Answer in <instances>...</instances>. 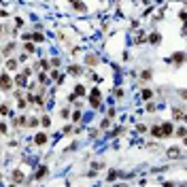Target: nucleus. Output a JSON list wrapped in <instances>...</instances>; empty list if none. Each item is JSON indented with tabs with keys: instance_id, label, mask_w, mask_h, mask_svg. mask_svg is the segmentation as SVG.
Instances as JSON below:
<instances>
[{
	"instance_id": "9d476101",
	"label": "nucleus",
	"mask_w": 187,
	"mask_h": 187,
	"mask_svg": "<svg viewBox=\"0 0 187 187\" xmlns=\"http://www.w3.org/2000/svg\"><path fill=\"white\" fill-rule=\"evenodd\" d=\"M149 40H151L153 45H159V43H162V34H157V32H155V34H151V36H149Z\"/></svg>"
},
{
	"instance_id": "f704fd0d",
	"label": "nucleus",
	"mask_w": 187,
	"mask_h": 187,
	"mask_svg": "<svg viewBox=\"0 0 187 187\" xmlns=\"http://www.w3.org/2000/svg\"><path fill=\"white\" fill-rule=\"evenodd\" d=\"M0 34H2V23H0Z\"/></svg>"
},
{
	"instance_id": "2f4dec72",
	"label": "nucleus",
	"mask_w": 187,
	"mask_h": 187,
	"mask_svg": "<svg viewBox=\"0 0 187 187\" xmlns=\"http://www.w3.org/2000/svg\"><path fill=\"white\" fill-rule=\"evenodd\" d=\"M100 126H102V130H104V128H108V126H111V121H108V119H102V123H100Z\"/></svg>"
},
{
	"instance_id": "a878e982",
	"label": "nucleus",
	"mask_w": 187,
	"mask_h": 187,
	"mask_svg": "<svg viewBox=\"0 0 187 187\" xmlns=\"http://www.w3.org/2000/svg\"><path fill=\"white\" fill-rule=\"evenodd\" d=\"M73 121H81V113H79V111L73 113Z\"/></svg>"
},
{
	"instance_id": "5701e85b",
	"label": "nucleus",
	"mask_w": 187,
	"mask_h": 187,
	"mask_svg": "<svg viewBox=\"0 0 187 187\" xmlns=\"http://www.w3.org/2000/svg\"><path fill=\"white\" fill-rule=\"evenodd\" d=\"M73 9H77V11H87V7H85V4H79V2H73Z\"/></svg>"
},
{
	"instance_id": "c85d7f7f",
	"label": "nucleus",
	"mask_w": 187,
	"mask_h": 187,
	"mask_svg": "<svg viewBox=\"0 0 187 187\" xmlns=\"http://www.w3.org/2000/svg\"><path fill=\"white\" fill-rule=\"evenodd\" d=\"M117 174H119V172H117V170H111V172H108V181H113V179H115Z\"/></svg>"
},
{
	"instance_id": "6e6552de",
	"label": "nucleus",
	"mask_w": 187,
	"mask_h": 187,
	"mask_svg": "<svg viewBox=\"0 0 187 187\" xmlns=\"http://www.w3.org/2000/svg\"><path fill=\"white\" fill-rule=\"evenodd\" d=\"M68 73L70 75H81L83 70H81V66H77V64H73V66H68Z\"/></svg>"
},
{
	"instance_id": "0eeeda50",
	"label": "nucleus",
	"mask_w": 187,
	"mask_h": 187,
	"mask_svg": "<svg viewBox=\"0 0 187 187\" xmlns=\"http://www.w3.org/2000/svg\"><path fill=\"white\" fill-rule=\"evenodd\" d=\"M13 49H15V43H9L4 49H2V55H4V58H7V55H11V53H13Z\"/></svg>"
},
{
	"instance_id": "473e14b6",
	"label": "nucleus",
	"mask_w": 187,
	"mask_h": 187,
	"mask_svg": "<svg viewBox=\"0 0 187 187\" xmlns=\"http://www.w3.org/2000/svg\"><path fill=\"white\" fill-rule=\"evenodd\" d=\"M4 132H7V123L0 121V134H4Z\"/></svg>"
},
{
	"instance_id": "72a5a7b5",
	"label": "nucleus",
	"mask_w": 187,
	"mask_h": 187,
	"mask_svg": "<svg viewBox=\"0 0 187 187\" xmlns=\"http://www.w3.org/2000/svg\"><path fill=\"white\" fill-rule=\"evenodd\" d=\"M164 187H174V183H170V181H166V183H164Z\"/></svg>"
},
{
	"instance_id": "aec40b11",
	"label": "nucleus",
	"mask_w": 187,
	"mask_h": 187,
	"mask_svg": "<svg viewBox=\"0 0 187 187\" xmlns=\"http://www.w3.org/2000/svg\"><path fill=\"white\" fill-rule=\"evenodd\" d=\"M83 94H85V87L83 85H77L75 87V96H83Z\"/></svg>"
},
{
	"instance_id": "20e7f679",
	"label": "nucleus",
	"mask_w": 187,
	"mask_h": 187,
	"mask_svg": "<svg viewBox=\"0 0 187 187\" xmlns=\"http://www.w3.org/2000/svg\"><path fill=\"white\" fill-rule=\"evenodd\" d=\"M170 62L177 64V66H183V62H185V53H183V51H177V53L170 58Z\"/></svg>"
},
{
	"instance_id": "e433bc0d",
	"label": "nucleus",
	"mask_w": 187,
	"mask_h": 187,
	"mask_svg": "<svg viewBox=\"0 0 187 187\" xmlns=\"http://www.w3.org/2000/svg\"><path fill=\"white\" fill-rule=\"evenodd\" d=\"M11 187H17V185H11Z\"/></svg>"
},
{
	"instance_id": "7ed1b4c3",
	"label": "nucleus",
	"mask_w": 187,
	"mask_h": 187,
	"mask_svg": "<svg viewBox=\"0 0 187 187\" xmlns=\"http://www.w3.org/2000/svg\"><path fill=\"white\" fill-rule=\"evenodd\" d=\"M11 87H13V83H11L9 75H0V89H4V91H9Z\"/></svg>"
},
{
	"instance_id": "1a4fd4ad",
	"label": "nucleus",
	"mask_w": 187,
	"mask_h": 187,
	"mask_svg": "<svg viewBox=\"0 0 187 187\" xmlns=\"http://www.w3.org/2000/svg\"><path fill=\"white\" fill-rule=\"evenodd\" d=\"M13 181H15V183H21V181H23V172H21V170H13Z\"/></svg>"
},
{
	"instance_id": "7c9ffc66",
	"label": "nucleus",
	"mask_w": 187,
	"mask_h": 187,
	"mask_svg": "<svg viewBox=\"0 0 187 187\" xmlns=\"http://www.w3.org/2000/svg\"><path fill=\"white\" fill-rule=\"evenodd\" d=\"M115 96L117 98H123V89H115Z\"/></svg>"
},
{
	"instance_id": "cd10ccee",
	"label": "nucleus",
	"mask_w": 187,
	"mask_h": 187,
	"mask_svg": "<svg viewBox=\"0 0 187 187\" xmlns=\"http://www.w3.org/2000/svg\"><path fill=\"white\" fill-rule=\"evenodd\" d=\"M143 79H145V81L151 79V70H145V73H143Z\"/></svg>"
},
{
	"instance_id": "a211bd4d",
	"label": "nucleus",
	"mask_w": 187,
	"mask_h": 187,
	"mask_svg": "<svg viewBox=\"0 0 187 187\" xmlns=\"http://www.w3.org/2000/svg\"><path fill=\"white\" fill-rule=\"evenodd\" d=\"M15 85H19V87H23V85H26V77H15Z\"/></svg>"
},
{
	"instance_id": "2eb2a0df",
	"label": "nucleus",
	"mask_w": 187,
	"mask_h": 187,
	"mask_svg": "<svg viewBox=\"0 0 187 187\" xmlns=\"http://www.w3.org/2000/svg\"><path fill=\"white\" fill-rule=\"evenodd\" d=\"M32 40H34V43H43V40H45V36H43L40 32H34V34H32Z\"/></svg>"
},
{
	"instance_id": "f8f14e48",
	"label": "nucleus",
	"mask_w": 187,
	"mask_h": 187,
	"mask_svg": "<svg viewBox=\"0 0 187 187\" xmlns=\"http://www.w3.org/2000/svg\"><path fill=\"white\" fill-rule=\"evenodd\" d=\"M172 119H183V108H172Z\"/></svg>"
},
{
	"instance_id": "4be33fe9",
	"label": "nucleus",
	"mask_w": 187,
	"mask_h": 187,
	"mask_svg": "<svg viewBox=\"0 0 187 187\" xmlns=\"http://www.w3.org/2000/svg\"><path fill=\"white\" fill-rule=\"evenodd\" d=\"M26 126H30V128H36L38 126V119H36V117H32V119H28V123Z\"/></svg>"
},
{
	"instance_id": "6ab92c4d",
	"label": "nucleus",
	"mask_w": 187,
	"mask_h": 187,
	"mask_svg": "<svg viewBox=\"0 0 187 187\" xmlns=\"http://www.w3.org/2000/svg\"><path fill=\"white\" fill-rule=\"evenodd\" d=\"M168 151H170V157H183L181 149H168Z\"/></svg>"
},
{
	"instance_id": "f3484780",
	"label": "nucleus",
	"mask_w": 187,
	"mask_h": 187,
	"mask_svg": "<svg viewBox=\"0 0 187 187\" xmlns=\"http://www.w3.org/2000/svg\"><path fill=\"white\" fill-rule=\"evenodd\" d=\"M153 98V91L151 89H143V100H151Z\"/></svg>"
},
{
	"instance_id": "423d86ee",
	"label": "nucleus",
	"mask_w": 187,
	"mask_h": 187,
	"mask_svg": "<svg viewBox=\"0 0 187 187\" xmlns=\"http://www.w3.org/2000/svg\"><path fill=\"white\" fill-rule=\"evenodd\" d=\"M47 140H49V138H47V134H45V132H40V134H36V136H34V143H36V145H45Z\"/></svg>"
},
{
	"instance_id": "c756f323",
	"label": "nucleus",
	"mask_w": 187,
	"mask_h": 187,
	"mask_svg": "<svg viewBox=\"0 0 187 187\" xmlns=\"http://www.w3.org/2000/svg\"><path fill=\"white\" fill-rule=\"evenodd\" d=\"M40 66H43L45 70H49V68H51V66H49V62H47V60H43V62H40Z\"/></svg>"
},
{
	"instance_id": "9b49d317",
	"label": "nucleus",
	"mask_w": 187,
	"mask_h": 187,
	"mask_svg": "<svg viewBox=\"0 0 187 187\" xmlns=\"http://www.w3.org/2000/svg\"><path fill=\"white\" fill-rule=\"evenodd\" d=\"M151 136H155V138H164V136H162L159 126H153V128H151Z\"/></svg>"
},
{
	"instance_id": "dca6fc26",
	"label": "nucleus",
	"mask_w": 187,
	"mask_h": 187,
	"mask_svg": "<svg viewBox=\"0 0 187 187\" xmlns=\"http://www.w3.org/2000/svg\"><path fill=\"white\" fill-rule=\"evenodd\" d=\"M7 68H9V70H17V68H19V66H17V60H9V62H7Z\"/></svg>"
},
{
	"instance_id": "f257e3e1",
	"label": "nucleus",
	"mask_w": 187,
	"mask_h": 187,
	"mask_svg": "<svg viewBox=\"0 0 187 187\" xmlns=\"http://www.w3.org/2000/svg\"><path fill=\"white\" fill-rule=\"evenodd\" d=\"M89 102H91V106H94V108L100 106V89H94V91L89 94Z\"/></svg>"
},
{
	"instance_id": "c9c22d12",
	"label": "nucleus",
	"mask_w": 187,
	"mask_h": 187,
	"mask_svg": "<svg viewBox=\"0 0 187 187\" xmlns=\"http://www.w3.org/2000/svg\"><path fill=\"white\" fill-rule=\"evenodd\" d=\"M0 155H2V149H0Z\"/></svg>"
},
{
	"instance_id": "412c9836",
	"label": "nucleus",
	"mask_w": 187,
	"mask_h": 187,
	"mask_svg": "<svg viewBox=\"0 0 187 187\" xmlns=\"http://www.w3.org/2000/svg\"><path fill=\"white\" fill-rule=\"evenodd\" d=\"M0 115H2V117L9 115V106H7V104H0Z\"/></svg>"
},
{
	"instance_id": "b1692460",
	"label": "nucleus",
	"mask_w": 187,
	"mask_h": 187,
	"mask_svg": "<svg viewBox=\"0 0 187 187\" xmlns=\"http://www.w3.org/2000/svg\"><path fill=\"white\" fill-rule=\"evenodd\" d=\"M40 123H43L45 128H49V126H51V119H49V117H43V119H40Z\"/></svg>"
},
{
	"instance_id": "bb28decb",
	"label": "nucleus",
	"mask_w": 187,
	"mask_h": 187,
	"mask_svg": "<svg viewBox=\"0 0 187 187\" xmlns=\"http://www.w3.org/2000/svg\"><path fill=\"white\" fill-rule=\"evenodd\" d=\"M60 115H62V119H68V115H70V111H68V108H62V113H60Z\"/></svg>"
},
{
	"instance_id": "39448f33",
	"label": "nucleus",
	"mask_w": 187,
	"mask_h": 187,
	"mask_svg": "<svg viewBox=\"0 0 187 187\" xmlns=\"http://www.w3.org/2000/svg\"><path fill=\"white\" fill-rule=\"evenodd\" d=\"M47 172H49V168H47V166H38V170L34 172V179H45Z\"/></svg>"
},
{
	"instance_id": "4468645a",
	"label": "nucleus",
	"mask_w": 187,
	"mask_h": 187,
	"mask_svg": "<svg viewBox=\"0 0 187 187\" xmlns=\"http://www.w3.org/2000/svg\"><path fill=\"white\" fill-rule=\"evenodd\" d=\"M85 62H87L89 66H96V64H98V58H96V55H87V58H85Z\"/></svg>"
},
{
	"instance_id": "ddd939ff",
	"label": "nucleus",
	"mask_w": 187,
	"mask_h": 187,
	"mask_svg": "<svg viewBox=\"0 0 187 187\" xmlns=\"http://www.w3.org/2000/svg\"><path fill=\"white\" fill-rule=\"evenodd\" d=\"M23 49H26V53H34L36 47H34V43H26V45H23Z\"/></svg>"
},
{
	"instance_id": "393cba45",
	"label": "nucleus",
	"mask_w": 187,
	"mask_h": 187,
	"mask_svg": "<svg viewBox=\"0 0 187 187\" xmlns=\"http://www.w3.org/2000/svg\"><path fill=\"white\" fill-rule=\"evenodd\" d=\"M174 136H181V138H185V128H183V126H181V128H179V130H177V134H174Z\"/></svg>"
},
{
	"instance_id": "f03ea898",
	"label": "nucleus",
	"mask_w": 187,
	"mask_h": 187,
	"mask_svg": "<svg viewBox=\"0 0 187 187\" xmlns=\"http://www.w3.org/2000/svg\"><path fill=\"white\" fill-rule=\"evenodd\" d=\"M159 130H162V136H164V138H166V136H172V132H174V128H172V123H170V121L162 123V126H159Z\"/></svg>"
}]
</instances>
